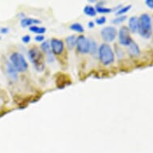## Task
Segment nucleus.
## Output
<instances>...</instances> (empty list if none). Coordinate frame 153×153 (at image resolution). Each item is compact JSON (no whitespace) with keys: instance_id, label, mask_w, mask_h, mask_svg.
<instances>
[{"instance_id":"obj_11","label":"nucleus","mask_w":153,"mask_h":153,"mask_svg":"<svg viewBox=\"0 0 153 153\" xmlns=\"http://www.w3.org/2000/svg\"><path fill=\"white\" fill-rule=\"evenodd\" d=\"M128 27H129V30L131 32L136 33L138 31V27H139V19L136 16L131 17L128 22Z\"/></svg>"},{"instance_id":"obj_12","label":"nucleus","mask_w":153,"mask_h":153,"mask_svg":"<svg viewBox=\"0 0 153 153\" xmlns=\"http://www.w3.org/2000/svg\"><path fill=\"white\" fill-rule=\"evenodd\" d=\"M41 22L35 19H30V18H23L21 20V26L23 27H31L34 26V24H38L40 23Z\"/></svg>"},{"instance_id":"obj_23","label":"nucleus","mask_w":153,"mask_h":153,"mask_svg":"<svg viewBox=\"0 0 153 153\" xmlns=\"http://www.w3.org/2000/svg\"><path fill=\"white\" fill-rule=\"evenodd\" d=\"M22 41H23V43H25V44H27V43H30V35H24L23 38H22Z\"/></svg>"},{"instance_id":"obj_6","label":"nucleus","mask_w":153,"mask_h":153,"mask_svg":"<svg viewBox=\"0 0 153 153\" xmlns=\"http://www.w3.org/2000/svg\"><path fill=\"white\" fill-rule=\"evenodd\" d=\"M119 41H120V43L121 45L126 46V47H128L132 41L130 35V30H129L128 27H127L125 26H123L120 29Z\"/></svg>"},{"instance_id":"obj_5","label":"nucleus","mask_w":153,"mask_h":153,"mask_svg":"<svg viewBox=\"0 0 153 153\" xmlns=\"http://www.w3.org/2000/svg\"><path fill=\"white\" fill-rule=\"evenodd\" d=\"M100 35L102 39L105 42L111 43L115 40L116 35H117V30H116V27H114L112 26H108L101 30Z\"/></svg>"},{"instance_id":"obj_3","label":"nucleus","mask_w":153,"mask_h":153,"mask_svg":"<svg viewBox=\"0 0 153 153\" xmlns=\"http://www.w3.org/2000/svg\"><path fill=\"white\" fill-rule=\"evenodd\" d=\"M10 63L18 72H24L27 70L28 63L22 54L19 52L12 53L10 56Z\"/></svg>"},{"instance_id":"obj_8","label":"nucleus","mask_w":153,"mask_h":153,"mask_svg":"<svg viewBox=\"0 0 153 153\" xmlns=\"http://www.w3.org/2000/svg\"><path fill=\"white\" fill-rule=\"evenodd\" d=\"M51 50L55 55H60L64 50V44L58 39H52L51 40Z\"/></svg>"},{"instance_id":"obj_15","label":"nucleus","mask_w":153,"mask_h":153,"mask_svg":"<svg viewBox=\"0 0 153 153\" xmlns=\"http://www.w3.org/2000/svg\"><path fill=\"white\" fill-rule=\"evenodd\" d=\"M103 3H99L97 5H96V7H95V10L96 12L99 13H103V14H108V13H110L112 11V9L108 7H104L103 5Z\"/></svg>"},{"instance_id":"obj_9","label":"nucleus","mask_w":153,"mask_h":153,"mask_svg":"<svg viewBox=\"0 0 153 153\" xmlns=\"http://www.w3.org/2000/svg\"><path fill=\"white\" fill-rule=\"evenodd\" d=\"M128 55L131 56V57H138L140 55V50L137 43L134 41H131V43L129 44L128 49Z\"/></svg>"},{"instance_id":"obj_25","label":"nucleus","mask_w":153,"mask_h":153,"mask_svg":"<svg viewBox=\"0 0 153 153\" xmlns=\"http://www.w3.org/2000/svg\"><path fill=\"white\" fill-rule=\"evenodd\" d=\"M145 3L147 4L148 7L153 9V0H146Z\"/></svg>"},{"instance_id":"obj_28","label":"nucleus","mask_w":153,"mask_h":153,"mask_svg":"<svg viewBox=\"0 0 153 153\" xmlns=\"http://www.w3.org/2000/svg\"><path fill=\"white\" fill-rule=\"evenodd\" d=\"M0 40H1V37H0Z\"/></svg>"},{"instance_id":"obj_17","label":"nucleus","mask_w":153,"mask_h":153,"mask_svg":"<svg viewBox=\"0 0 153 153\" xmlns=\"http://www.w3.org/2000/svg\"><path fill=\"white\" fill-rule=\"evenodd\" d=\"M29 30L33 33H35V34H38V35H42L43 33L46 32V28L42 27H38V26H31L29 28Z\"/></svg>"},{"instance_id":"obj_24","label":"nucleus","mask_w":153,"mask_h":153,"mask_svg":"<svg viewBox=\"0 0 153 153\" xmlns=\"http://www.w3.org/2000/svg\"><path fill=\"white\" fill-rule=\"evenodd\" d=\"M35 40L36 42H43L44 40V36L43 35H38L35 37Z\"/></svg>"},{"instance_id":"obj_19","label":"nucleus","mask_w":153,"mask_h":153,"mask_svg":"<svg viewBox=\"0 0 153 153\" xmlns=\"http://www.w3.org/2000/svg\"><path fill=\"white\" fill-rule=\"evenodd\" d=\"M89 42H90L89 52H90L91 55H94V54L96 53V51H97V44H96V43H95L94 40H92V39H89Z\"/></svg>"},{"instance_id":"obj_20","label":"nucleus","mask_w":153,"mask_h":153,"mask_svg":"<svg viewBox=\"0 0 153 153\" xmlns=\"http://www.w3.org/2000/svg\"><path fill=\"white\" fill-rule=\"evenodd\" d=\"M131 8V5H128V6H126V7H123L120 8V9L117 10V12H116V15L122 16L123 14H125V13L128 12Z\"/></svg>"},{"instance_id":"obj_7","label":"nucleus","mask_w":153,"mask_h":153,"mask_svg":"<svg viewBox=\"0 0 153 153\" xmlns=\"http://www.w3.org/2000/svg\"><path fill=\"white\" fill-rule=\"evenodd\" d=\"M76 47L79 52L82 54H87L89 52V47H90V42L85 36L79 35L76 39Z\"/></svg>"},{"instance_id":"obj_14","label":"nucleus","mask_w":153,"mask_h":153,"mask_svg":"<svg viewBox=\"0 0 153 153\" xmlns=\"http://www.w3.org/2000/svg\"><path fill=\"white\" fill-rule=\"evenodd\" d=\"M66 44L68 46L69 50H72L73 48L76 46V38L75 35H71L66 39Z\"/></svg>"},{"instance_id":"obj_1","label":"nucleus","mask_w":153,"mask_h":153,"mask_svg":"<svg viewBox=\"0 0 153 153\" xmlns=\"http://www.w3.org/2000/svg\"><path fill=\"white\" fill-rule=\"evenodd\" d=\"M139 34L143 38L149 39L152 34V19L148 14H143L139 19Z\"/></svg>"},{"instance_id":"obj_27","label":"nucleus","mask_w":153,"mask_h":153,"mask_svg":"<svg viewBox=\"0 0 153 153\" xmlns=\"http://www.w3.org/2000/svg\"><path fill=\"white\" fill-rule=\"evenodd\" d=\"M88 26L89 28H93L94 27H95V24H94V23H93V22H89Z\"/></svg>"},{"instance_id":"obj_22","label":"nucleus","mask_w":153,"mask_h":153,"mask_svg":"<svg viewBox=\"0 0 153 153\" xmlns=\"http://www.w3.org/2000/svg\"><path fill=\"white\" fill-rule=\"evenodd\" d=\"M106 17L105 16H103V17H100V18H98V19H96V20H95V23H97L98 25H103L104 23H106Z\"/></svg>"},{"instance_id":"obj_26","label":"nucleus","mask_w":153,"mask_h":153,"mask_svg":"<svg viewBox=\"0 0 153 153\" xmlns=\"http://www.w3.org/2000/svg\"><path fill=\"white\" fill-rule=\"evenodd\" d=\"M0 32L2 33V34H7V33L9 32V28L2 27L0 29Z\"/></svg>"},{"instance_id":"obj_2","label":"nucleus","mask_w":153,"mask_h":153,"mask_svg":"<svg viewBox=\"0 0 153 153\" xmlns=\"http://www.w3.org/2000/svg\"><path fill=\"white\" fill-rule=\"evenodd\" d=\"M99 58L103 65H110L115 60V55L112 49L108 43L101 44L99 48Z\"/></svg>"},{"instance_id":"obj_16","label":"nucleus","mask_w":153,"mask_h":153,"mask_svg":"<svg viewBox=\"0 0 153 153\" xmlns=\"http://www.w3.org/2000/svg\"><path fill=\"white\" fill-rule=\"evenodd\" d=\"M83 12L85 15H87L88 16H90V17H94L96 15V10L93 7L91 6H86L85 7L83 8Z\"/></svg>"},{"instance_id":"obj_13","label":"nucleus","mask_w":153,"mask_h":153,"mask_svg":"<svg viewBox=\"0 0 153 153\" xmlns=\"http://www.w3.org/2000/svg\"><path fill=\"white\" fill-rule=\"evenodd\" d=\"M41 49L43 50V52H45L46 54H48V59H49V61H50V62L54 60L52 55H51V50L50 43H49L48 41H45V42H43V43L41 44Z\"/></svg>"},{"instance_id":"obj_21","label":"nucleus","mask_w":153,"mask_h":153,"mask_svg":"<svg viewBox=\"0 0 153 153\" xmlns=\"http://www.w3.org/2000/svg\"><path fill=\"white\" fill-rule=\"evenodd\" d=\"M126 19H127V16L126 15H122V16H119V17L112 19L111 23H112V24H120V23H123Z\"/></svg>"},{"instance_id":"obj_18","label":"nucleus","mask_w":153,"mask_h":153,"mask_svg":"<svg viewBox=\"0 0 153 153\" xmlns=\"http://www.w3.org/2000/svg\"><path fill=\"white\" fill-rule=\"evenodd\" d=\"M70 29L79 33H82L84 31V28H83V26L81 25L80 23H72V24L70 26Z\"/></svg>"},{"instance_id":"obj_4","label":"nucleus","mask_w":153,"mask_h":153,"mask_svg":"<svg viewBox=\"0 0 153 153\" xmlns=\"http://www.w3.org/2000/svg\"><path fill=\"white\" fill-rule=\"evenodd\" d=\"M28 58L30 61L34 64L35 68L38 71H42L44 68L43 62V56L40 51L37 48H31L28 51Z\"/></svg>"},{"instance_id":"obj_10","label":"nucleus","mask_w":153,"mask_h":153,"mask_svg":"<svg viewBox=\"0 0 153 153\" xmlns=\"http://www.w3.org/2000/svg\"><path fill=\"white\" fill-rule=\"evenodd\" d=\"M6 70H7V74L10 77V79H12V80H17L18 71L15 70V68L13 67V65L10 63V62H8V61L6 62Z\"/></svg>"}]
</instances>
